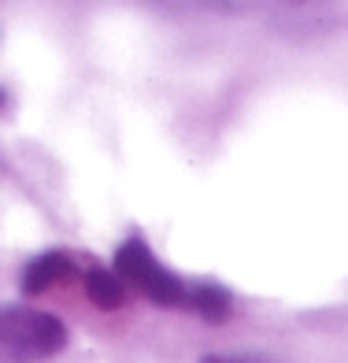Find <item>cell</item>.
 <instances>
[{"label": "cell", "mask_w": 348, "mask_h": 363, "mask_svg": "<svg viewBox=\"0 0 348 363\" xmlns=\"http://www.w3.org/2000/svg\"><path fill=\"white\" fill-rule=\"evenodd\" d=\"M67 326L52 311L0 304V363H41L67 349Z\"/></svg>", "instance_id": "6da1fadb"}, {"label": "cell", "mask_w": 348, "mask_h": 363, "mask_svg": "<svg viewBox=\"0 0 348 363\" xmlns=\"http://www.w3.org/2000/svg\"><path fill=\"white\" fill-rule=\"evenodd\" d=\"M111 271L126 282V289H137L145 301H152L159 308H186L189 304V282L181 274H174L171 267H163L141 234H130L115 249Z\"/></svg>", "instance_id": "7a4b0ae2"}, {"label": "cell", "mask_w": 348, "mask_h": 363, "mask_svg": "<svg viewBox=\"0 0 348 363\" xmlns=\"http://www.w3.org/2000/svg\"><path fill=\"white\" fill-rule=\"evenodd\" d=\"M71 274H74V256L63 249H48V252H38L34 259H26V267L19 274V289L26 296H38L60 282H67Z\"/></svg>", "instance_id": "3957f363"}, {"label": "cell", "mask_w": 348, "mask_h": 363, "mask_svg": "<svg viewBox=\"0 0 348 363\" xmlns=\"http://www.w3.org/2000/svg\"><path fill=\"white\" fill-rule=\"evenodd\" d=\"M230 308H234V296H230L226 286H219V282H196V286H189L186 311L201 315L204 323H223L230 315Z\"/></svg>", "instance_id": "277c9868"}, {"label": "cell", "mask_w": 348, "mask_h": 363, "mask_svg": "<svg viewBox=\"0 0 348 363\" xmlns=\"http://www.w3.org/2000/svg\"><path fill=\"white\" fill-rule=\"evenodd\" d=\"M82 282H86V296L101 311H115L126 304V282L111 267H89Z\"/></svg>", "instance_id": "5b68a950"}, {"label": "cell", "mask_w": 348, "mask_h": 363, "mask_svg": "<svg viewBox=\"0 0 348 363\" xmlns=\"http://www.w3.org/2000/svg\"><path fill=\"white\" fill-rule=\"evenodd\" d=\"M201 363H278V359L259 356V352H237V356H204Z\"/></svg>", "instance_id": "8992f818"}, {"label": "cell", "mask_w": 348, "mask_h": 363, "mask_svg": "<svg viewBox=\"0 0 348 363\" xmlns=\"http://www.w3.org/2000/svg\"><path fill=\"white\" fill-rule=\"evenodd\" d=\"M4 104H8V93H4V89H0V108H4Z\"/></svg>", "instance_id": "52a82bcc"}]
</instances>
